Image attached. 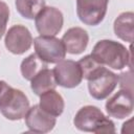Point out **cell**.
<instances>
[{"label":"cell","mask_w":134,"mask_h":134,"mask_svg":"<svg viewBox=\"0 0 134 134\" xmlns=\"http://www.w3.org/2000/svg\"><path fill=\"white\" fill-rule=\"evenodd\" d=\"M24 118L28 130L36 133L50 132L57 122L55 117L42 110L39 105H34L29 108Z\"/></svg>","instance_id":"cell-11"},{"label":"cell","mask_w":134,"mask_h":134,"mask_svg":"<svg viewBox=\"0 0 134 134\" xmlns=\"http://www.w3.org/2000/svg\"><path fill=\"white\" fill-rule=\"evenodd\" d=\"M109 0H76V14L86 25H98L105 18Z\"/></svg>","instance_id":"cell-7"},{"label":"cell","mask_w":134,"mask_h":134,"mask_svg":"<svg viewBox=\"0 0 134 134\" xmlns=\"http://www.w3.org/2000/svg\"><path fill=\"white\" fill-rule=\"evenodd\" d=\"M52 71L57 85L64 88H74L79 86L83 80L80 65L72 60L60 61Z\"/></svg>","instance_id":"cell-8"},{"label":"cell","mask_w":134,"mask_h":134,"mask_svg":"<svg viewBox=\"0 0 134 134\" xmlns=\"http://www.w3.org/2000/svg\"><path fill=\"white\" fill-rule=\"evenodd\" d=\"M18 13L25 19H35L44 8L45 0H15Z\"/></svg>","instance_id":"cell-17"},{"label":"cell","mask_w":134,"mask_h":134,"mask_svg":"<svg viewBox=\"0 0 134 134\" xmlns=\"http://www.w3.org/2000/svg\"><path fill=\"white\" fill-rule=\"evenodd\" d=\"M61 40L64 44L66 52L80 54L87 48L89 36L82 27H71L63 35Z\"/></svg>","instance_id":"cell-12"},{"label":"cell","mask_w":134,"mask_h":134,"mask_svg":"<svg viewBox=\"0 0 134 134\" xmlns=\"http://www.w3.org/2000/svg\"><path fill=\"white\" fill-rule=\"evenodd\" d=\"M36 54L45 63L55 64L64 60L66 50L62 40L52 36H39L34 40Z\"/></svg>","instance_id":"cell-5"},{"label":"cell","mask_w":134,"mask_h":134,"mask_svg":"<svg viewBox=\"0 0 134 134\" xmlns=\"http://www.w3.org/2000/svg\"><path fill=\"white\" fill-rule=\"evenodd\" d=\"M117 84L118 75L102 66L88 80L89 93L93 98L102 100L113 92Z\"/></svg>","instance_id":"cell-4"},{"label":"cell","mask_w":134,"mask_h":134,"mask_svg":"<svg viewBox=\"0 0 134 134\" xmlns=\"http://www.w3.org/2000/svg\"><path fill=\"white\" fill-rule=\"evenodd\" d=\"M73 125L76 129L84 132L115 133L114 122L109 119L95 106L82 107L73 118Z\"/></svg>","instance_id":"cell-3"},{"label":"cell","mask_w":134,"mask_h":134,"mask_svg":"<svg viewBox=\"0 0 134 134\" xmlns=\"http://www.w3.org/2000/svg\"><path fill=\"white\" fill-rule=\"evenodd\" d=\"M77 64L80 65V68H81V71H82V75H83V79H86L87 81L91 77V75L98 69L100 68L102 64H99L97 61L94 60V58L91 55V54H88V55H85L84 58H82Z\"/></svg>","instance_id":"cell-18"},{"label":"cell","mask_w":134,"mask_h":134,"mask_svg":"<svg viewBox=\"0 0 134 134\" xmlns=\"http://www.w3.org/2000/svg\"><path fill=\"white\" fill-rule=\"evenodd\" d=\"M106 111L111 117H128L133 112V92L127 89L118 90L106 102Z\"/></svg>","instance_id":"cell-10"},{"label":"cell","mask_w":134,"mask_h":134,"mask_svg":"<svg viewBox=\"0 0 134 134\" xmlns=\"http://www.w3.org/2000/svg\"><path fill=\"white\" fill-rule=\"evenodd\" d=\"M39 106L42 110H44L48 114L58 117L63 113L65 108V103L62 95L59 92H57L54 89H52L40 95Z\"/></svg>","instance_id":"cell-13"},{"label":"cell","mask_w":134,"mask_h":134,"mask_svg":"<svg viewBox=\"0 0 134 134\" xmlns=\"http://www.w3.org/2000/svg\"><path fill=\"white\" fill-rule=\"evenodd\" d=\"M57 82L53 75V71L48 69L47 67L40 70L31 80H30V88L35 94L41 95L42 93L55 89Z\"/></svg>","instance_id":"cell-15"},{"label":"cell","mask_w":134,"mask_h":134,"mask_svg":"<svg viewBox=\"0 0 134 134\" xmlns=\"http://www.w3.org/2000/svg\"><path fill=\"white\" fill-rule=\"evenodd\" d=\"M46 67H47V63L42 61L36 53H31L30 55H28L22 61L20 69H21L22 76L25 80L30 81L40 70Z\"/></svg>","instance_id":"cell-16"},{"label":"cell","mask_w":134,"mask_h":134,"mask_svg":"<svg viewBox=\"0 0 134 134\" xmlns=\"http://www.w3.org/2000/svg\"><path fill=\"white\" fill-rule=\"evenodd\" d=\"M29 109L27 96L19 89L10 87L6 82L0 81V112L9 120L24 118Z\"/></svg>","instance_id":"cell-2"},{"label":"cell","mask_w":134,"mask_h":134,"mask_svg":"<svg viewBox=\"0 0 134 134\" xmlns=\"http://www.w3.org/2000/svg\"><path fill=\"white\" fill-rule=\"evenodd\" d=\"M34 42L32 36L27 27L17 24L12 26L5 35L4 44L7 50L14 54L26 52Z\"/></svg>","instance_id":"cell-9"},{"label":"cell","mask_w":134,"mask_h":134,"mask_svg":"<svg viewBox=\"0 0 134 134\" xmlns=\"http://www.w3.org/2000/svg\"><path fill=\"white\" fill-rule=\"evenodd\" d=\"M8 20H9V7L5 2L0 0V39L5 34Z\"/></svg>","instance_id":"cell-19"},{"label":"cell","mask_w":134,"mask_h":134,"mask_svg":"<svg viewBox=\"0 0 134 134\" xmlns=\"http://www.w3.org/2000/svg\"><path fill=\"white\" fill-rule=\"evenodd\" d=\"M134 14L132 12L121 13L114 21L113 29L120 40L132 43L133 42V34H134Z\"/></svg>","instance_id":"cell-14"},{"label":"cell","mask_w":134,"mask_h":134,"mask_svg":"<svg viewBox=\"0 0 134 134\" xmlns=\"http://www.w3.org/2000/svg\"><path fill=\"white\" fill-rule=\"evenodd\" d=\"M91 55L102 65L120 70L131 66V52L119 42L113 40L98 41L91 52Z\"/></svg>","instance_id":"cell-1"},{"label":"cell","mask_w":134,"mask_h":134,"mask_svg":"<svg viewBox=\"0 0 134 134\" xmlns=\"http://www.w3.org/2000/svg\"><path fill=\"white\" fill-rule=\"evenodd\" d=\"M64 23L62 12L53 6H44V8L36 16L35 24L40 36L58 35Z\"/></svg>","instance_id":"cell-6"}]
</instances>
